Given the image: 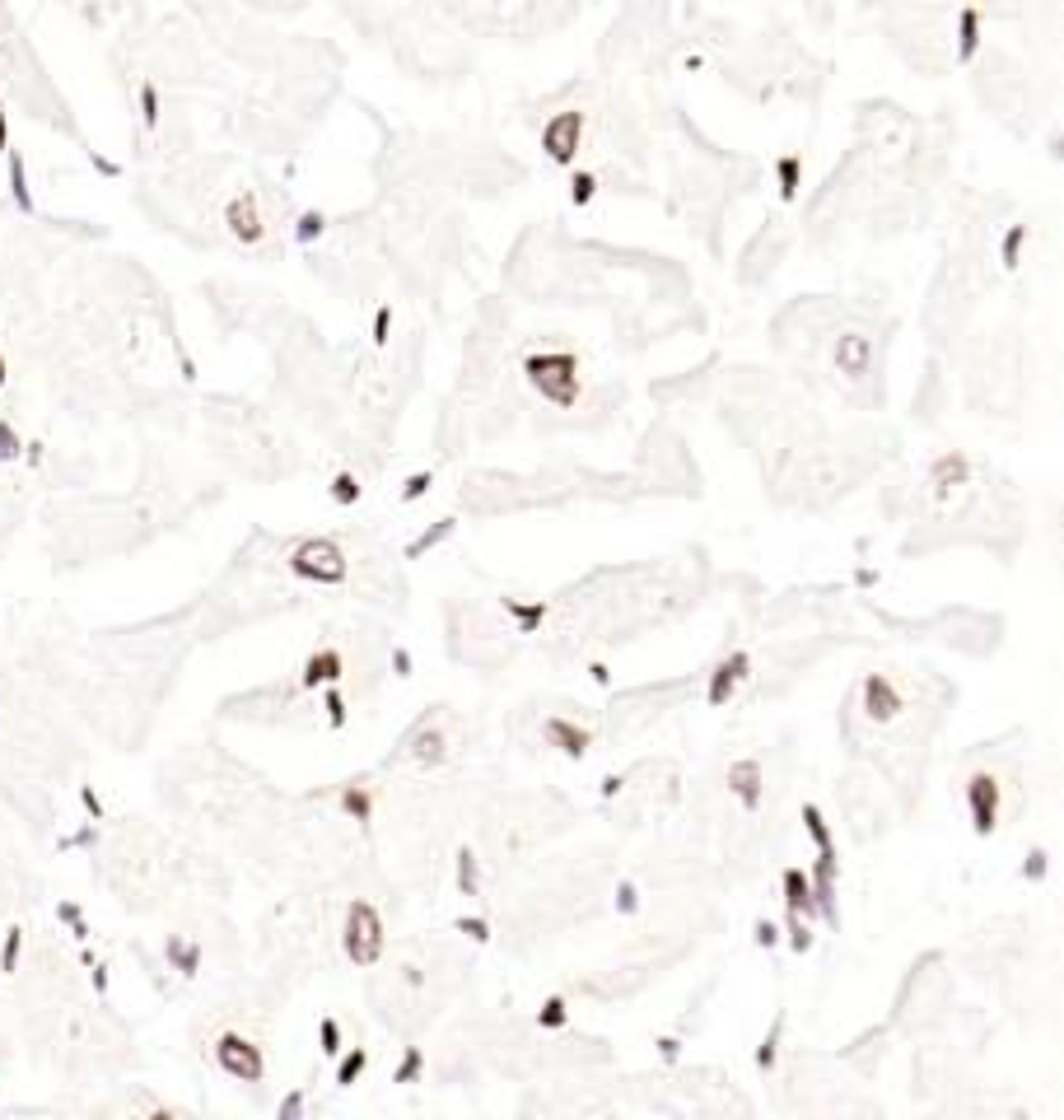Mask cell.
I'll list each match as a JSON object with an SVG mask.
<instances>
[{
	"label": "cell",
	"instance_id": "20",
	"mask_svg": "<svg viewBox=\"0 0 1064 1120\" xmlns=\"http://www.w3.org/2000/svg\"><path fill=\"white\" fill-rule=\"evenodd\" d=\"M136 99H140V122L154 131V127H160V85H154V79H140Z\"/></svg>",
	"mask_w": 1064,
	"mask_h": 1120
},
{
	"label": "cell",
	"instance_id": "2",
	"mask_svg": "<svg viewBox=\"0 0 1064 1120\" xmlns=\"http://www.w3.org/2000/svg\"><path fill=\"white\" fill-rule=\"evenodd\" d=\"M290 575L308 579V584H341L350 575V560L332 537H304L290 555H285Z\"/></svg>",
	"mask_w": 1064,
	"mask_h": 1120
},
{
	"label": "cell",
	"instance_id": "42",
	"mask_svg": "<svg viewBox=\"0 0 1064 1120\" xmlns=\"http://www.w3.org/2000/svg\"><path fill=\"white\" fill-rule=\"evenodd\" d=\"M80 798H85V808H89L94 817H103V804H98V793H94V789H80Z\"/></svg>",
	"mask_w": 1064,
	"mask_h": 1120
},
{
	"label": "cell",
	"instance_id": "38",
	"mask_svg": "<svg viewBox=\"0 0 1064 1120\" xmlns=\"http://www.w3.org/2000/svg\"><path fill=\"white\" fill-rule=\"evenodd\" d=\"M360 1069H365V1051H355V1055H346V1060H341V1084H350V1078H355V1073H360Z\"/></svg>",
	"mask_w": 1064,
	"mask_h": 1120
},
{
	"label": "cell",
	"instance_id": "28",
	"mask_svg": "<svg viewBox=\"0 0 1064 1120\" xmlns=\"http://www.w3.org/2000/svg\"><path fill=\"white\" fill-rule=\"evenodd\" d=\"M416 756H420V762H444V733H435V729L420 733L416 738Z\"/></svg>",
	"mask_w": 1064,
	"mask_h": 1120
},
{
	"label": "cell",
	"instance_id": "40",
	"mask_svg": "<svg viewBox=\"0 0 1064 1120\" xmlns=\"http://www.w3.org/2000/svg\"><path fill=\"white\" fill-rule=\"evenodd\" d=\"M299 1106H304V1097H299V1093H290V1097H285V1106H281V1120H299Z\"/></svg>",
	"mask_w": 1064,
	"mask_h": 1120
},
{
	"label": "cell",
	"instance_id": "1",
	"mask_svg": "<svg viewBox=\"0 0 1064 1120\" xmlns=\"http://www.w3.org/2000/svg\"><path fill=\"white\" fill-rule=\"evenodd\" d=\"M523 379L551 407H574L584 397V365L574 350H532L523 355Z\"/></svg>",
	"mask_w": 1064,
	"mask_h": 1120
},
{
	"label": "cell",
	"instance_id": "29",
	"mask_svg": "<svg viewBox=\"0 0 1064 1120\" xmlns=\"http://www.w3.org/2000/svg\"><path fill=\"white\" fill-rule=\"evenodd\" d=\"M803 822H808V835L817 840V850H821V855H826V850H832V831H826V822H821V813H817L812 804L803 808Z\"/></svg>",
	"mask_w": 1064,
	"mask_h": 1120
},
{
	"label": "cell",
	"instance_id": "19",
	"mask_svg": "<svg viewBox=\"0 0 1064 1120\" xmlns=\"http://www.w3.org/2000/svg\"><path fill=\"white\" fill-rule=\"evenodd\" d=\"M164 957H169V962H173L182 976H196V967H201V948H196V943H182V939H169V943H164Z\"/></svg>",
	"mask_w": 1064,
	"mask_h": 1120
},
{
	"label": "cell",
	"instance_id": "43",
	"mask_svg": "<svg viewBox=\"0 0 1064 1120\" xmlns=\"http://www.w3.org/2000/svg\"><path fill=\"white\" fill-rule=\"evenodd\" d=\"M94 169H98L103 178H117V164H108V159H103V154H94Z\"/></svg>",
	"mask_w": 1064,
	"mask_h": 1120
},
{
	"label": "cell",
	"instance_id": "24",
	"mask_svg": "<svg viewBox=\"0 0 1064 1120\" xmlns=\"http://www.w3.org/2000/svg\"><path fill=\"white\" fill-rule=\"evenodd\" d=\"M1022 244H1028V224H1008L1004 244H999V262H1004V266H1018V253H1022Z\"/></svg>",
	"mask_w": 1064,
	"mask_h": 1120
},
{
	"label": "cell",
	"instance_id": "6",
	"mask_svg": "<svg viewBox=\"0 0 1064 1120\" xmlns=\"http://www.w3.org/2000/svg\"><path fill=\"white\" fill-rule=\"evenodd\" d=\"M224 229L239 238L243 248H253V244H262V233H266V220H262V202H257V192H233L229 202H224Z\"/></svg>",
	"mask_w": 1064,
	"mask_h": 1120
},
{
	"label": "cell",
	"instance_id": "4",
	"mask_svg": "<svg viewBox=\"0 0 1064 1120\" xmlns=\"http://www.w3.org/2000/svg\"><path fill=\"white\" fill-rule=\"evenodd\" d=\"M584 127H588V117H584L579 108L556 112V117H551V122L542 127V150H546L551 164H561V169L574 164V159H579V145H584Z\"/></svg>",
	"mask_w": 1064,
	"mask_h": 1120
},
{
	"label": "cell",
	"instance_id": "26",
	"mask_svg": "<svg viewBox=\"0 0 1064 1120\" xmlns=\"http://www.w3.org/2000/svg\"><path fill=\"white\" fill-rule=\"evenodd\" d=\"M453 524H458V518H439V528H429V533H420L411 546H407V555H420V551H429V546H439L449 533H453Z\"/></svg>",
	"mask_w": 1064,
	"mask_h": 1120
},
{
	"label": "cell",
	"instance_id": "9",
	"mask_svg": "<svg viewBox=\"0 0 1064 1120\" xmlns=\"http://www.w3.org/2000/svg\"><path fill=\"white\" fill-rule=\"evenodd\" d=\"M863 710H869V719H892L901 710V696H896V687L887 682L883 672L863 677Z\"/></svg>",
	"mask_w": 1064,
	"mask_h": 1120
},
{
	"label": "cell",
	"instance_id": "35",
	"mask_svg": "<svg viewBox=\"0 0 1064 1120\" xmlns=\"http://www.w3.org/2000/svg\"><path fill=\"white\" fill-rule=\"evenodd\" d=\"M387 332H392V304H378V313H374V346H387Z\"/></svg>",
	"mask_w": 1064,
	"mask_h": 1120
},
{
	"label": "cell",
	"instance_id": "31",
	"mask_svg": "<svg viewBox=\"0 0 1064 1120\" xmlns=\"http://www.w3.org/2000/svg\"><path fill=\"white\" fill-rule=\"evenodd\" d=\"M458 883H462L467 897H477V859H471V850L458 855Z\"/></svg>",
	"mask_w": 1064,
	"mask_h": 1120
},
{
	"label": "cell",
	"instance_id": "15",
	"mask_svg": "<svg viewBox=\"0 0 1064 1120\" xmlns=\"http://www.w3.org/2000/svg\"><path fill=\"white\" fill-rule=\"evenodd\" d=\"M929 476H934V486H938V491H948V486H966L971 462H966V453H943V458L929 467Z\"/></svg>",
	"mask_w": 1064,
	"mask_h": 1120
},
{
	"label": "cell",
	"instance_id": "21",
	"mask_svg": "<svg viewBox=\"0 0 1064 1120\" xmlns=\"http://www.w3.org/2000/svg\"><path fill=\"white\" fill-rule=\"evenodd\" d=\"M19 957H24V929H5V943H0V971L15 976Z\"/></svg>",
	"mask_w": 1064,
	"mask_h": 1120
},
{
	"label": "cell",
	"instance_id": "37",
	"mask_svg": "<svg viewBox=\"0 0 1064 1120\" xmlns=\"http://www.w3.org/2000/svg\"><path fill=\"white\" fill-rule=\"evenodd\" d=\"M327 719H332V724H346V700H341V691H327Z\"/></svg>",
	"mask_w": 1064,
	"mask_h": 1120
},
{
	"label": "cell",
	"instance_id": "41",
	"mask_svg": "<svg viewBox=\"0 0 1064 1120\" xmlns=\"http://www.w3.org/2000/svg\"><path fill=\"white\" fill-rule=\"evenodd\" d=\"M0 154H10V117H5V103H0Z\"/></svg>",
	"mask_w": 1064,
	"mask_h": 1120
},
{
	"label": "cell",
	"instance_id": "8",
	"mask_svg": "<svg viewBox=\"0 0 1064 1120\" xmlns=\"http://www.w3.org/2000/svg\"><path fill=\"white\" fill-rule=\"evenodd\" d=\"M869 365H873V341H869V337H863V332L836 337V369H841V374L863 379V374H869Z\"/></svg>",
	"mask_w": 1064,
	"mask_h": 1120
},
{
	"label": "cell",
	"instance_id": "33",
	"mask_svg": "<svg viewBox=\"0 0 1064 1120\" xmlns=\"http://www.w3.org/2000/svg\"><path fill=\"white\" fill-rule=\"evenodd\" d=\"M341 808L365 822V817H369V793H365V789H346V793H341Z\"/></svg>",
	"mask_w": 1064,
	"mask_h": 1120
},
{
	"label": "cell",
	"instance_id": "25",
	"mask_svg": "<svg viewBox=\"0 0 1064 1120\" xmlns=\"http://www.w3.org/2000/svg\"><path fill=\"white\" fill-rule=\"evenodd\" d=\"M24 439H19V430L10 425V420H0V462H15V458H24Z\"/></svg>",
	"mask_w": 1064,
	"mask_h": 1120
},
{
	"label": "cell",
	"instance_id": "13",
	"mask_svg": "<svg viewBox=\"0 0 1064 1120\" xmlns=\"http://www.w3.org/2000/svg\"><path fill=\"white\" fill-rule=\"evenodd\" d=\"M5 173H10V202H15L24 215H33V211H37V202H33V187H28V164H24V154H19V150H10V154H5Z\"/></svg>",
	"mask_w": 1064,
	"mask_h": 1120
},
{
	"label": "cell",
	"instance_id": "10",
	"mask_svg": "<svg viewBox=\"0 0 1064 1120\" xmlns=\"http://www.w3.org/2000/svg\"><path fill=\"white\" fill-rule=\"evenodd\" d=\"M747 668H752V659H747V654L724 659V663L715 668V677H709V705H724V700L738 691V682L747 677Z\"/></svg>",
	"mask_w": 1064,
	"mask_h": 1120
},
{
	"label": "cell",
	"instance_id": "27",
	"mask_svg": "<svg viewBox=\"0 0 1064 1120\" xmlns=\"http://www.w3.org/2000/svg\"><path fill=\"white\" fill-rule=\"evenodd\" d=\"M594 196H598V178L579 169V173L570 178V202H574V206H588V202H594Z\"/></svg>",
	"mask_w": 1064,
	"mask_h": 1120
},
{
	"label": "cell",
	"instance_id": "12",
	"mask_svg": "<svg viewBox=\"0 0 1064 1120\" xmlns=\"http://www.w3.org/2000/svg\"><path fill=\"white\" fill-rule=\"evenodd\" d=\"M542 733H546L551 747H561L565 756H584V752H588V733H584L579 724H570V719H546Z\"/></svg>",
	"mask_w": 1064,
	"mask_h": 1120
},
{
	"label": "cell",
	"instance_id": "32",
	"mask_svg": "<svg viewBox=\"0 0 1064 1120\" xmlns=\"http://www.w3.org/2000/svg\"><path fill=\"white\" fill-rule=\"evenodd\" d=\"M429 486H435V472H411V476H407V486H402V500L411 504V500H420Z\"/></svg>",
	"mask_w": 1064,
	"mask_h": 1120
},
{
	"label": "cell",
	"instance_id": "45",
	"mask_svg": "<svg viewBox=\"0 0 1064 1120\" xmlns=\"http://www.w3.org/2000/svg\"><path fill=\"white\" fill-rule=\"evenodd\" d=\"M5 379H10V365H5V355H0V388H5Z\"/></svg>",
	"mask_w": 1064,
	"mask_h": 1120
},
{
	"label": "cell",
	"instance_id": "7",
	"mask_svg": "<svg viewBox=\"0 0 1064 1120\" xmlns=\"http://www.w3.org/2000/svg\"><path fill=\"white\" fill-rule=\"evenodd\" d=\"M966 808H971V826L980 835H990L999 822V780L990 771H976L966 780Z\"/></svg>",
	"mask_w": 1064,
	"mask_h": 1120
},
{
	"label": "cell",
	"instance_id": "11",
	"mask_svg": "<svg viewBox=\"0 0 1064 1120\" xmlns=\"http://www.w3.org/2000/svg\"><path fill=\"white\" fill-rule=\"evenodd\" d=\"M341 672H346V659H341L336 649H318V654H308L299 682H304V687H332Z\"/></svg>",
	"mask_w": 1064,
	"mask_h": 1120
},
{
	"label": "cell",
	"instance_id": "14",
	"mask_svg": "<svg viewBox=\"0 0 1064 1120\" xmlns=\"http://www.w3.org/2000/svg\"><path fill=\"white\" fill-rule=\"evenodd\" d=\"M728 789L742 798V808H757L761 804V766L757 762H738L728 771Z\"/></svg>",
	"mask_w": 1064,
	"mask_h": 1120
},
{
	"label": "cell",
	"instance_id": "39",
	"mask_svg": "<svg viewBox=\"0 0 1064 1120\" xmlns=\"http://www.w3.org/2000/svg\"><path fill=\"white\" fill-rule=\"evenodd\" d=\"M542 1022H546V1027H561V1022H565V1004H561V999H551V1004L542 1009Z\"/></svg>",
	"mask_w": 1064,
	"mask_h": 1120
},
{
	"label": "cell",
	"instance_id": "17",
	"mask_svg": "<svg viewBox=\"0 0 1064 1120\" xmlns=\"http://www.w3.org/2000/svg\"><path fill=\"white\" fill-rule=\"evenodd\" d=\"M775 178H780V196H799V187H803V159L799 154H780L775 159Z\"/></svg>",
	"mask_w": 1064,
	"mask_h": 1120
},
{
	"label": "cell",
	"instance_id": "22",
	"mask_svg": "<svg viewBox=\"0 0 1064 1120\" xmlns=\"http://www.w3.org/2000/svg\"><path fill=\"white\" fill-rule=\"evenodd\" d=\"M360 491L365 486H360V476H355V472H336L332 476V500L336 504H355V500H360Z\"/></svg>",
	"mask_w": 1064,
	"mask_h": 1120
},
{
	"label": "cell",
	"instance_id": "3",
	"mask_svg": "<svg viewBox=\"0 0 1064 1120\" xmlns=\"http://www.w3.org/2000/svg\"><path fill=\"white\" fill-rule=\"evenodd\" d=\"M346 952H350L355 967L378 962V952H383V919H378V910L369 901H355L346 910Z\"/></svg>",
	"mask_w": 1064,
	"mask_h": 1120
},
{
	"label": "cell",
	"instance_id": "44",
	"mask_svg": "<svg viewBox=\"0 0 1064 1120\" xmlns=\"http://www.w3.org/2000/svg\"><path fill=\"white\" fill-rule=\"evenodd\" d=\"M145 1120H182V1115H178V1111H169V1106H160V1111H150Z\"/></svg>",
	"mask_w": 1064,
	"mask_h": 1120
},
{
	"label": "cell",
	"instance_id": "34",
	"mask_svg": "<svg viewBox=\"0 0 1064 1120\" xmlns=\"http://www.w3.org/2000/svg\"><path fill=\"white\" fill-rule=\"evenodd\" d=\"M57 915H61V919H66V925L75 929V939H85V934H89V925H85V915H80V906H70V901H61V906H57Z\"/></svg>",
	"mask_w": 1064,
	"mask_h": 1120
},
{
	"label": "cell",
	"instance_id": "18",
	"mask_svg": "<svg viewBox=\"0 0 1064 1120\" xmlns=\"http://www.w3.org/2000/svg\"><path fill=\"white\" fill-rule=\"evenodd\" d=\"M784 897H790V915L817 906V901H812V887H808V877H803L799 868H784Z\"/></svg>",
	"mask_w": 1064,
	"mask_h": 1120
},
{
	"label": "cell",
	"instance_id": "5",
	"mask_svg": "<svg viewBox=\"0 0 1064 1120\" xmlns=\"http://www.w3.org/2000/svg\"><path fill=\"white\" fill-rule=\"evenodd\" d=\"M215 1060H220L224 1073L239 1078V1084H262V1073H266L262 1046H253L248 1036H239V1032H224L220 1036V1042H215Z\"/></svg>",
	"mask_w": 1064,
	"mask_h": 1120
},
{
	"label": "cell",
	"instance_id": "30",
	"mask_svg": "<svg viewBox=\"0 0 1064 1120\" xmlns=\"http://www.w3.org/2000/svg\"><path fill=\"white\" fill-rule=\"evenodd\" d=\"M504 607H509V612H514V617L523 621V630H532V626H537V621L546 617V603H532V607H523L519 597H504Z\"/></svg>",
	"mask_w": 1064,
	"mask_h": 1120
},
{
	"label": "cell",
	"instance_id": "16",
	"mask_svg": "<svg viewBox=\"0 0 1064 1120\" xmlns=\"http://www.w3.org/2000/svg\"><path fill=\"white\" fill-rule=\"evenodd\" d=\"M980 24H985V15L980 10H957V57L962 61H971L976 57V47H980Z\"/></svg>",
	"mask_w": 1064,
	"mask_h": 1120
},
{
	"label": "cell",
	"instance_id": "23",
	"mask_svg": "<svg viewBox=\"0 0 1064 1120\" xmlns=\"http://www.w3.org/2000/svg\"><path fill=\"white\" fill-rule=\"evenodd\" d=\"M323 229H327L323 211H304L299 224H294V244H313V238H323Z\"/></svg>",
	"mask_w": 1064,
	"mask_h": 1120
},
{
	"label": "cell",
	"instance_id": "36",
	"mask_svg": "<svg viewBox=\"0 0 1064 1120\" xmlns=\"http://www.w3.org/2000/svg\"><path fill=\"white\" fill-rule=\"evenodd\" d=\"M318 1032H323V1051H327V1055H336V1051H341V1027H336L332 1018H323V1027H318Z\"/></svg>",
	"mask_w": 1064,
	"mask_h": 1120
}]
</instances>
